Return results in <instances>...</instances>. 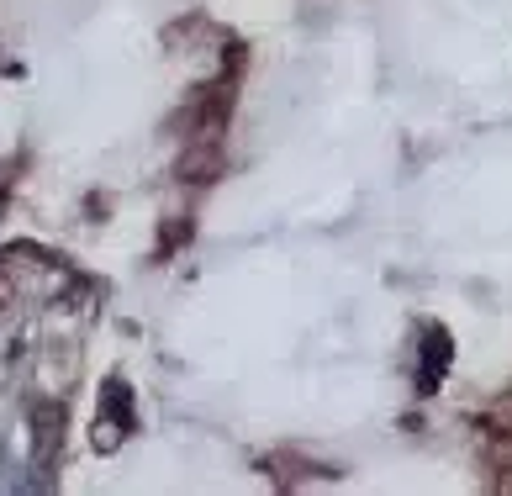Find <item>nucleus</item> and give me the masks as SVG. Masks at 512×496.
<instances>
[{
  "mask_svg": "<svg viewBox=\"0 0 512 496\" xmlns=\"http://www.w3.org/2000/svg\"><path fill=\"white\" fill-rule=\"evenodd\" d=\"M59 423H64V412L48 402L27 412V428H22L27 433V470H43L59 454Z\"/></svg>",
  "mask_w": 512,
  "mask_h": 496,
  "instance_id": "obj_2",
  "label": "nucleus"
},
{
  "mask_svg": "<svg viewBox=\"0 0 512 496\" xmlns=\"http://www.w3.org/2000/svg\"><path fill=\"white\" fill-rule=\"evenodd\" d=\"M132 428H138V412H132L127 386H122V380H106L101 412H96V428H90V444H96V449H117Z\"/></svg>",
  "mask_w": 512,
  "mask_h": 496,
  "instance_id": "obj_1",
  "label": "nucleus"
}]
</instances>
